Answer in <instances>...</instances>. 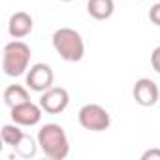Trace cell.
<instances>
[{"label":"cell","instance_id":"6da1fadb","mask_svg":"<svg viewBox=\"0 0 160 160\" xmlns=\"http://www.w3.org/2000/svg\"><path fill=\"white\" fill-rule=\"evenodd\" d=\"M38 145L45 156L53 160H64L70 154V141L64 128L57 122H47L38 130Z\"/></svg>","mask_w":160,"mask_h":160},{"label":"cell","instance_id":"7a4b0ae2","mask_svg":"<svg viewBox=\"0 0 160 160\" xmlns=\"http://www.w3.org/2000/svg\"><path fill=\"white\" fill-rule=\"evenodd\" d=\"M30 57H32V51L25 42L13 40V42L6 43L4 53H2V70H4V73L10 75V77L23 75L28 70Z\"/></svg>","mask_w":160,"mask_h":160},{"label":"cell","instance_id":"3957f363","mask_svg":"<svg viewBox=\"0 0 160 160\" xmlns=\"http://www.w3.org/2000/svg\"><path fill=\"white\" fill-rule=\"evenodd\" d=\"M53 47L60 55V58L68 62H79L85 55V42L73 28H58L53 34Z\"/></svg>","mask_w":160,"mask_h":160},{"label":"cell","instance_id":"277c9868","mask_svg":"<svg viewBox=\"0 0 160 160\" xmlns=\"http://www.w3.org/2000/svg\"><path fill=\"white\" fill-rule=\"evenodd\" d=\"M77 119H79V124L91 132H104L111 124L109 113L106 111V108H102L98 104H85L79 109Z\"/></svg>","mask_w":160,"mask_h":160},{"label":"cell","instance_id":"5b68a950","mask_svg":"<svg viewBox=\"0 0 160 160\" xmlns=\"http://www.w3.org/2000/svg\"><path fill=\"white\" fill-rule=\"evenodd\" d=\"M53 79H55V73L51 66L38 62L30 66V70L27 72V87L34 92H45L47 89L53 87Z\"/></svg>","mask_w":160,"mask_h":160},{"label":"cell","instance_id":"8992f818","mask_svg":"<svg viewBox=\"0 0 160 160\" xmlns=\"http://www.w3.org/2000/svg\"><path fill=\"white\" fill-rule=\"evenodd\" d=\"M70 104V94L66 89L62 87H51L47 89L45 92H42V98H40V106L45 113L49 115H58L62 113Z\"/></svg>","mask_w":160,"mask_h":160},{"label":"cell","instance_id":"52a82bcc","mask_svg":"<svg viewBox=\"0 0 160 160\" xmlns=\"http://www.w3.org/2000/svg\"><path fill=\"white\" fill-rule=\"evenodd\" d=\"M132 94H134L136 104H139L143 108H151V106H154L158 102L160 91H158V85L152 81V79L141 77V79H138V81H136Z\"/></svg>","mask_w":160,"mask_h":160},{"label":"cell","instance_id":"ba28073f","mask_svg":"<svg viewBox=\"0 0 160 160\" xmlns=\"http://www.w3.org/2000/svg\"><path fill=\"white\" fill-rule=\"evenodd\" d=\"M42 106L34 102H23L15 108H12V121L17 122L19 126H34L42 119Z\"/></svg>","mask_w":160,"mask_h":160},{"label":"cell","instance_id":"9c48e42d","mask_svg":"<svg viewBox=\"0 0 160 160\" xmlns=\"http://www.w3.org/2000/svg\"><path fill=\"white\" fill-rule=\"evenodd\" d=\"M32 27H34V21L32 17L27 13V12H17L10 17V25H8V32L12 38L15 40H21V38H27L30 32H32Z\"/></svg>","mask_w":160,"mask_h":160},{"label":"cell","instance_id":"30bf717a","mask_svg":"<svg viewBox=\"0 0 160 160\" xmlns=\"http://www.w3.org/2000/svg\"><path fill=\"white\" fill-rule=\"evenodd\" d=\"M87 12H89L91 17H94L98 21H104V19H109L113 15L115 4H113V0H89Z\"/></svg>","mask_w":160,"mask_h":160},{"label":"cell","instance_id":"8fae6325","mask_svg":"<svg viewBox=\"0 0 160 160\" xmlns=\"http://www.w3.org/2000/svg\"><path fill=\"white\" fill-rule=\"evenodd\" d=\"M28 100H30L28 98V91L25 87H21V85H10L4 91V102H6V106L10 109L19 106V104H23V102H28Z\"/></svg>","mask_w":160,"mask_h":160},{"label":"cell","instance_id":"7c38bea8","mask_svg":"<svg viewBox=\"0 0 160 160\" xmlns=\"http://www.w3.org/2000/svg\"><path fill=\"white\" fill-rule=\"evenodd\" d=\"M0 134H2V141L6 143V145H12L13 149L23 141V138L27 136L23 130H21V126L17 124V122H13V124H4L2 126V130H0Z\"/></svg>","mask_w":160,"mask_h":160},{"label":"cell","instance_id":"4fadbf2b","mask_svg":"<svg viewBox=\"0 0 160 160\" xmlns=\"http://www.w3.org/2000/svg\"><path fill=\"white\" fill-rule=\"evenodd\" d=\"M15 152H17L19 156H23V158L34 156V154H36V143H34V139H32L30 136H25L23 141L15 147Z\"/></svg>","mask_w":160,"mask_h":160},{"label":"cell","instance_id":"5bb4252c","mask_svg":"<svg viewBox=\"0 0 160 160\" xmlns=\"http://www.w3.org/2000/svg\"><path fill=\"white\" fill-rule=\"evenodd\" d=\"M149 19H151V23H154L156 27H160V2H156V4L151 6V10H149Z\"/></svg>","mask_w":160,"mask_h":160},{"label":"cell","instance_id":"9a60e30c","mask_svg":"<svg viewBox=\"0 0 160 160\" xmlns=\"http://www.w3.org/2000/svg\"><path fill=\"white\" fill-rule=\"evenodd\" d=\"M151 64H152V70H154L156 73H160V45L152 51V55H151Z\"/></svg>","mask_w":160,"mask_h":160},{"label":"cell","instance_id":"2e32d148","mask_svg":"<svg viewBox=\"0 0 160 160\" xmlns=\"http://www.w3.org/2000/svg\"><path fill=\"white\" fill-rule=\"evenodd\" d=\"M141 160H160V149H149L141 154Z\"/></svg>","mask_w":160,"mask_h":160},{"label":"cell","instance_id":"e0dca14e","mask_svg":"<svg viewBox=\"0 0 160 160\" xmlns=\"http://www.w3.org/2000/svg\"><path fill=\"white\" fill-rule=\"evenodd\" d=\"M62 2H72V0H62Z\"/></svg>","mask_w":160,"mask_h":160}]
</instances>
